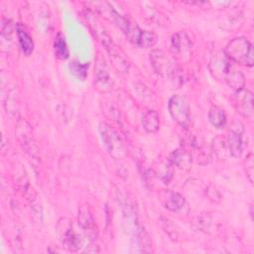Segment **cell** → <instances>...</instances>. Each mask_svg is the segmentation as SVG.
I'll return each mask as SVG.
<instances>
[{
  "label": "cell",
  "instance_id": "obj_1",
  "mask_svg": "<svg viewBox=\"0 0 254 254\" xmlns=\"http://www.w3.org/2000/svg\"><path fill=\"white\" fill-rule=\"evenodd\" d=\"M208 68L213 77L223 81L236 91L244 88L245 77L243 73L235 68L232 62L224 53H217L212 56L208 64Z\"/></svg>",
  "mask_w": 254,
  "mask_h": 254
},
{
  "label": "cell",
  "instance_id": "obj_2",
  "mask_svg": "<svg viewBox=\"0 0 254 254\" xmlns=\"http://www.w3.org/2000/svg\"><path fill=\"white\" fill-rule=\"evenodd\" d=\"M85 18L87 19L89 26L91 28L92 33L97 38V40L104 46L107 51L112 65L120 72H126L129 69V62L125 57L124 53L121 51L120 47H118L111 39V37L107 34L105 29L100 25L98 20L93 17V15L86 14Z\"/></svg>",
  "mask_w": 254,
  "mask_h": 254
},
{
  "label": "cell",
  "instance_id": "obj_3",
  "mask_svg": "<svg viewBox=\"0 0 254 254\" xmlns=\"http://www.w3.org/2000/svg\"><path fill=\"white\" fill-rule=\"evenodd\" d=\"M224 55L232 62L246 66H252L254 63L253 45L245 37L232 39L224 49Z\"/></svg>",
  "mask_w": 254,
  "mask_h": 254
},
{
  "label": "cell",
  "instance_id": "obj_4",
  "mask_svg": "<svg viewBox=\"0 0 254 254\" xmlns=\"http://www.w3.org/2000/svg\"><path fill=\"white\" fill-rule=\"evenodd\" d=\"M98 129L102 144L107 153L115 160L123 159L126 156V149L118 132L105 122H101Z\"/></svg>",
  "mask_w": 254,
  "mask_h": 254
},
{
  "label": "cell",
  "instance_id": "obj_5",
  "mask_svg": "<svg viewBox=\"0 0 254 254\" xmlns=\"http://www.w3.org/2000/svg\"><path fill=\"white\" fill-rule=\"evenodd\" d=\"M56 230L63 246L69 252H76L81 245L79 235L74 231L72 221L67 217H61L56 226Z\"/></svg>",
  "mask_w": 254,
  "mask_h": 254
},
{
  "label": "cell",
  "instance_id": "obj_6",
  "mask_svg": "<svg viewBox=\"0 0 254 254\" xmlns=\"http://www.w3.org/2000/svg\"><path fill=\"white\" fill-rule=\"evenodd\" d=\"M172 118L182 127H187L190 122V108L187 98L181 94L173 95L168 103Z\"/></svg>",
  "mask_w": 254,
  "mask_h": 254
},
{
  "label": "cell",
  "instance_id": "obj_7",
  "mask_svg": "<svg viewBox=\"0 0 254 254\" xmlns=\"http://www.w3.org/2000/svg\"><path fill=\"white\" fill-rule=\"evenodd\" d=\"M96 88L101 92H108L112 89L114 81L110 76L105 59L98 52L95 57V82Z\"/></svg>",
  "mask_w": 254,
  "mask_h": 254
},
{
  "label": "cell",
  "instance_id": "obj_8",
  "mask_svg": "<svg viewBox=\"0 0 254 254\" xmlns=\"http://www.w3.org/2000/svg\"><path fill=\"white\" fill-rule=\"evenodd\" d=\"M244 125L239 120L232 121L226 139V145L230 155L237 158L240 157L243 152V137Z\"/></svg>",
  "mask_w": 254,
  "mask_h": 254
},
{
  "label": "cell",
  "instance_id": "obj_9",
  "mask_svg": "<svg viewBox=\"0 0 254 254\" xmlns=\"http://www.w3.org/2000/svg\"><path fill=\"white\" fill-rule=\"evenodd\" d=\"M125 35L131 43L144 49L152 48L158 42V36L155 33L151 31L142 30L133 23L130 25Z\"/></svg>",
  "mask_w": 254,
  "mask_h": 254
},
{
  "label": "cell",
  "instance_id": "obj_10",
  "mask_svg": "<svg viewBox=\"0 0 254 254\" xmlns=\"http://www.w3.org/2000/svg\"><path fill=\"white\" fill-rule=\"evenodd\" d=\"M150 61L156 72L164 77H172L177 72L176 64L162 50H153L150 53Z\"/></svg>",
  "mask_w": 254,
  "mask_h": 254
},
{
  "label": "cell",
  "instance_id": "obj_11",
  "mask_svg": "<svg viewBox=\"0 0 254 254\" xmlns=\"http://www.w3.org/2000/svg\"><path fill=\"white\" fill-rule=\"evenodd\" d=\"M16 136L23 149H25V151L31 156H36L38 153V148L33 137L31 126L25 119L21 118L18 121L16 127Z\"/></svg>",
  "mask_w": 254,
  "mask_h": 254
},
{
  "label": "cell",
  "instance_id": "obj_12",
  "mask_svg": "<svg viewBox=\"0 0 254 254\" xmlns=\"http://www.w3.org/2000/svg\"><path fill=\"white\" fill-rule=\"evenodd\" d=\"M233 102L236 110L243 117H246V118L253 117V114H254L253 94L250 90L245 88L237 90L234 95Z\"/></svg>",
  "mask_w": 254,
  "mask_h": 254
},
{
  "label": "cell",
  "instance_id": "obj_13",
  "mask_svg": "<svg viewBox=\"0 0 254 254\" xmlns=\"http://www.w3.org/2000/svg\"><path fill=\"white\" fill-rule=\"evenodd\" d=\"M78 224L83 230L86 237L94 240L97 236V227L93 218L92 212L87 203H84L78 208Z\"/></svg>",
  "mask_w": 254,
  "mask_h": 254
},
{
  "label": "cell",
  "instance_id": "obj_14",
  "mask_svg": "<svg viewBox=\"0 0 254 254\" xmlns=\"http://www.w3.org/2000/svg\"><path fill=\"white\" fill-rule=\"evenodd\" d=\"M191 42L186 32L180 31L173 35L171 40V52L174 56L180 59L188 57Z\"/></svg>",
  "mask_w": 254,
  "mask_h": 254
},
{
  "label": "cell",
  "instance_id": "obj_15",
  "mask_svg": "<svg viewBox=\"0 0 254 254\" xmlns=\"http://www.w3.org/2000/svg\"><path fill=\"white\" fill-rule=\"evenodd\" d=\"M169 160L173 164V166H176L180 170L189 171L190 169L191 155L184 148H179L175 150L169 157Z\"/></svg>",
  "mask_w": 254,
  "mask_h": 254
},
{
  "label": "cell",
  "instance_id": "obj_16",
  "mask_svg": "<svg viewBox=\"0 0 254 254\" xmlns=\"http://www.w3.org/2000/svg\"><path fill=\"white\" fill-rule=\"evenodd\" d=\"M142 125L146 132L156 133L160 129V116L155 110H148L142 116Z\"/></svg>",
  "mask_w": 254,
  "mask_h": 254
},
{
  "label": "cell",
  "instance_id": "obj_17",
  "mask_svg": "<svg viewBox=\"0 0 254 254\" xmlns=\"http://www.w3.org/2000/svg\"><path fill=\"white\" fill-rule=\"evenodd\" d=\"M17 37L23 54L25 56H30L34 50V42L32 37L21 25L17 26Z\"/></svg>",
  "mask_w": 254,
  "mask_h": 254
},
{
  "label": "cell",
  "instance_id": "obj_18",
  "mask_svg": "<svg viewBox=\"0 0 254 254\" xmlns=\"http://www.w3.org/2000/svg\"><path fill=\"white\" fill-rule=\"evenodd\" d=\"M186 203V198L179 192H169L164 199V206L170 211H180Z\"/></svg>",
  "mask_w": 254,
  "mask_h": 254
},
{
  "label": "cell",
  "instance_id": "obj_19",
  "mask_svg": "<svg viewBox=\"0 0 254 254\" xmlns=\"http://www.w3.org/2000/svg\"><path fill=\"white\" fill-rule=\"evenodd\" d=\"M208 120L215 128H223L226 124V115L224 110L217 105H212L208 111Z\"/></svg>",
  "mask_w": 254,
  "mask_h": 254
},
{
  "label": "cell",
  "instance_id": "obj_20",
  "mask_svg": "<svg viewBox=\"0 0 254 254\" xmlns=\"http://www.w3.org/2000/svg\"><path fill=\"white\" fill-rule=\"evenodd\" d=\"M173 164L170 162V160H165V161H160L156 167V175L162 180L165 184H168L173 176H174V169H173Z\"/></svg>",
  "mask_w": 254,
  "mask_h": 254
},
{
  "label": "cell",
  "instance_id": "obj_21",
  "mask_svg": "<svg viewBox=\"0 0 254 254\" xmlns=\"http://www.w3.org/2000/svg\"><path fill=\"white\" fill-rule=\"evenodd\" d=\"M55 54L61 60H65L68 58V49L64 40V37L62 34H59L55 41Z\"/></svg>",
  "mask_w": 254,
  "mask_h": 254
},
{
  "label": "cell",
  "instance_id": "obj_22",
  "mask_svg": "<svg viewBox=\"0 0 254 254\" xmlns=\"http://www.w3.org/2000/svg\"><path fill=\"white\" fill-rule=\"evenodd\" d=\"M192 224L200 231L207 232L209 230L210 224H211V217L206 213V214H200L197 215L196 217L193 218Z\"/></svg>",
  "mask_w": 254,
  "mask_h": 254
},
{
  "label": "cell",
  "instance_id": "obj_23",
  "mask_svg": "<svg viewBox=\"0 0 254 254\" xmlns=\"http://www.w3.org/2000/svg\"><path fill=\"white\" fill-rule=\"evenodd\" d=\"M226 142L221 139L220 137H217L213 140V151L219 158H224L226 154Z\"/></svg>",
  "mask_w": 254,
  "mask_h": 254
},
{
  "label": "cell",
  "instance_id": "obj_24",
  "mask_svg": "<svg viewBox=\"0 0 254 254\" xmlns=\"http://www.w3.org/2000/svg\"><path fill=\"white\" fill-rule=\"evenodd\" d=\"M245 173L246 176L251 184H253V177H254V162H253V155L249 154L245 161Z\"/></svg>",
  "mask_w": 254,
  "mask_h": 254
},
{
  "label": "cell",
  "instance_id": "obj_25",
  "mask_svg": "<svg viewBox=\"0 0 254 254\" xmlns=\"http://www.w3.org/2000/svg\"><path fill=\"white\" fill-rule=\"evenodd\" d=\"M162 225L165 229V231L168 233V235L173 239V240H177L178 238V234H177V231L175 229V226L168 220V219H165V218H162Z\"/></svg>",
  "mask_w": 254,
  "mask_h": 254
},
{
  "label": "cell",
  "instance_id": "obj_26",
  "mask_svg": "<svg viewBox=\"0 0 254 254\" xmlns=\"http://www.w3.org/2000/svg\"><path fill=\"white\" fill-rule=\"evenodd\" d=\"M206 194L208 196L209 199H211L212 201H216L218 202L220 200V193L219 191L215 189L214 186L212 185H209L206 189Z\"/></svg>",
  "mask_w": 254,
  "mask_h": 254
}]
</instances>
